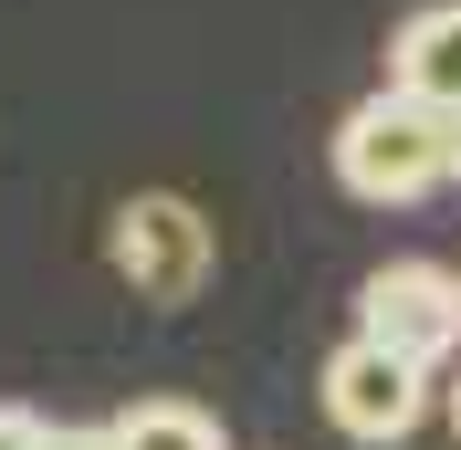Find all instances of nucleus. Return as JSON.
<instances>
[{"instance_id":"1","label":"nucleus","mask_w":461,"mask_h":450,"mask_svg":"<svg viewBox=\"0 0 461 450\" xmlns=\"http://www.w3.org/2000/svg\"><path fill=\"white\" fill-rule=\"evenodd\" d=\"M336 178L346 199H367V210H409V199L451 189V115L420 105V94H367V105H346L336 126Z\"/></svg>"},{"instance_id":"2","label":"nucleus","mask_w":461,"mask_h":450,"mask_svg":"<svg viewBox=\"0 0 461 450\" xmlns=\"http://www.w3.org/2000/svg\"><path fill=\"white\" fill-rule=\"evenodd\" d=\"M105 262L137 283V304H200L221 241H210V220L178 189H137L126 210H115V230H105Z\"/></svg>"},{"instance_id":"3","label":"nucleus","mask_w":461,"mask_h":450,"mask_svg":"<svg viewBox=\"0 0 461 450\" xmlns=\"http://www.w3.org/2000/svg\"><path fill=\"white\" fill-rule=\"evenodd\" d=\"M420 409H430V366H409L399 346H377V336H346L336 356H325V419L346 429V440H409L420 429Z\"/></svg>"},{"instance_id":"4","label":"nucleus","mask_w":461,"mask_h":450,"mask_svg":"<svg viewBox=\"0 0 461 450\" xmlns=\"http://www.w3.org/2000/svg\"><path fill=\"white\" fill-rule=\"evenodd\" d=\"M357 336L399 346L409 366H440L461 346V273L451 262H377L357 283Z\"/></svg>"},{"instance_id":"5","label":"nucleus","mask_w":461,"mask_h":450,"mask_svg":"<svg viewBox=\"0 0 461 450\" xmlns=\"http://www.w3.org/2000/svg\"><path fill=\"white\" fill-rule=\"evenodd\" d=\"M388 85L420 94V105H461V0L399 22V42H388Z\"/></svg>"},{"instance_id":"6","label":"nucleus","mask_w":461,"mask_h":450,"mask_svg":"<svg viewBox=\"0 0 461 450\" xmlns=\"http://www.w3.org/2000/svg\"><path fill=\"white\" fill-rule=\"evenodd\" d=\"M105 450H221V429L189 409V398H137L105 419Z\"/></svg>"},{"instance_id":"7","label":"nucleus","mask_w":461,"mask_h":450,"mask_svg":"<svg viewBox=\"0 0 461 450\" xmlns=\"http://www.w3.org/2000/svg\"><path fill=\"white\" fill-rule=\"evenodd\" d=\"M440 409H451V440H461V377H451V398H440Z\"/></svg>"}]
</instances>
